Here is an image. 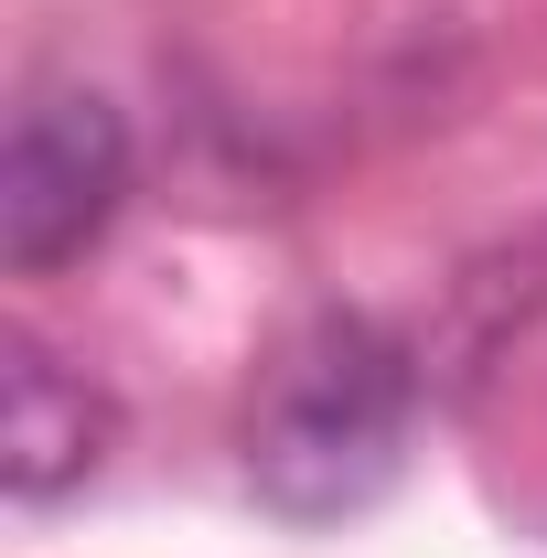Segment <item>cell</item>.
Wrapping results in <instances>:
<instances>
[{
  "mask_svg": "<svg viewBox=\"0 0 547 558\" xmlns=\"http://www.w3.org/2000/svg\"><path fill=\"white\" fill-rule=\"evenodd\" d=\"M409 354L387 323L365 312H323L301 323L279 365L247 398V484L258 505L323 526V515H354L398 484V451H409Z\"/></svg>",
  "mask_w": 547,
  "mask_h": 558,
  "instance_id": "6da1fadb",
  "label": "cell"
},
{
  "mask_svg": "<svg viewBox=\"0 0 547 558\" xmlns=\"http://www.w3.org/2000/svg\"><path fill=\"white\" fill-rule=\"evenodd\" d=\"M130 205V119L97 86H33L0 150V258L22 279L65 269Z\"/></svg>",
  "mask_w": 547,
  "mask_h": 558,
  "instance_id": "7a4b0ae2",
  "label": "cell"
},
{
  "mask_svg": "<svg viewBox=\"0 0 547 558\" xmlns=\"http://www.w3.org/2000/svg\"><path fill=\"white\" fill-rule=\"evenodd\" d=\"M0 387H11L0 398V473H11L22 505L86 484L108 462L119 409H108V387H86V365H65L54 344H33V333H11V376Z\"/></svg>",
  "mask_w": 547,
  "mask_h": 558,
  "instance_id": "3957f363",
  "label": "cell"
}]
</instances>
